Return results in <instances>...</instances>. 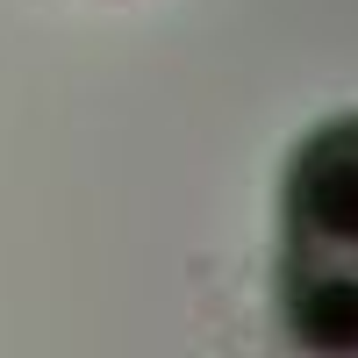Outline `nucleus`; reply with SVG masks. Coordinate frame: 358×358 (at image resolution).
<instances>
[{"label":"nucleus","instance_id":"f257e3e1","mask_svg":"<svg viewBox=\"0 0 358 358\" xmlns=\"http://www.w3.org/2000/svg\"><path fill=\"white\" fill-rule=\"evenodd\" d=\"M287 258L358 265V115L315 122L287 158Z\"/></svg>","mask_w":358,"mask_h":358},{"label":"nucleus","instance_id":"f03ea898","mask_svg":"<svg viewBox=\"0 0 358 358\" xmlns=\"http://www.w3.org/2000/svg\"><path fill=\"white\" fill-rule=\"evenodd\" d=\"M280 330L301 358H358V265L280 258Z\"/></svg>","mask_w":358,"mask_h":358}]
</instances>
